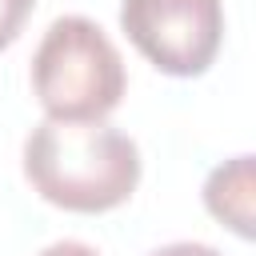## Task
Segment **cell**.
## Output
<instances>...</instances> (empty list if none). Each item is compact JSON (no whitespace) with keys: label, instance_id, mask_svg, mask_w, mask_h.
Listing matches in <instances>:
<instances>
[{"label":"cell","instance_id":"7","mask_svg":"<svg viewBox=\"0 0 256 256\" xmlns=\"http://www.w3.org/2000/svg\"><path fill=\"white\" fill-rule=\"evenodd\" d=\"M36 256H100L92 244H84V240H52L48 248H40Z\"/></svg>","mask_w":256,"mask_h":256},{"label":"cell","instance_id":"1","mask_svg":"<svg viewBox=\"0 0 256 256\" xmlns=\"http://www.w3.org/2000/svg\"><path fill=\"white\" fill-rule=\"evenodd\" d=\"M24 176L32 192L64 212L120 208L140 184V148L104 120L44 116L24 140Z\"/></svg>","mask_w":256,"mask_h":256},{"label":"cell","instance_id":"4","mask_svg":"<svg viewBox=\"0 0 256 256\" xmlns=\"http://www.w3.org/2000/svg\"><path fill=\"white\" fill-rule=\"evenodd\" d=\"M204 208L228 224L236 236L252 240L256 232V200H252V156H232L216 164L204 180Z\"/></svg>","mask_w":256,"mask_h":256},{"label":"cell","instance_id":"2","mask_svg":"<svg viewBox=\"0 0 256 256\" xmlns=\"http://www.w3.org/2000/svg\"><path fill=\"white\" fill-rule=\"evenodd\" d=\"M124 84L116 44L88 16H56L32 52V92L52 120H104Z\"/></svg>","mask_w":256,"mask_h":256},{"label":"cell","instance_id":"3","mask_svg":"<svg viewBox=\"0 0 256 256\" xmlns=\"http://www.w3.org/2000/svg\"><path fill=\"white\" fill-rule=\"evenodd\" d=\"M120 28L164 76H200L224 40L220 0H120Z\"/></svg>","mask_w":256,"mask_h":256},{"label":"cell","instance_id":"6","mask_svg":"<svg viewBox=\"0 0 256 256\" xmlns=\"http://www.w3.org/2000/svg\"><path fill=\"white\" fill-rule=\"evenodd\" d=\"M148 256H224V252H216L212 244H200V240H172V244H164Z\"/></svg>","mask_w":256,"mask_h":256},{"label":"cell","instance_id":"5","mask_svg":"<svg viewBox=\"0 0 256 256\" xmlns=\"http://www.w3.org/2000/svg\"><path fill=\"white\" fill-rule=\"evenodd\" d=\"M32 8H36V0H0V48H8L20 36V28L32 16Z\"/></svg>","mask_w":256,"mask_h":256}]
</instances>
